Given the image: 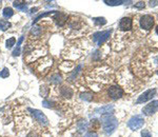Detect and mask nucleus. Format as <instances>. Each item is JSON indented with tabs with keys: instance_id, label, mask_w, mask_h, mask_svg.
<instances>
[{
	"instance_id": "17",
	"label": "nucleus",
	"mask_w": 158,
	"mask_h": 137,
	"mask_svg": "<svg viewBox=\"0 0 158 137\" xmlns=\"http://www.w3.org/2000/svg\"><path fill=\"white\" fill-rule=\"evenodd\" d=\"M10 27H11V23H10L9 21H6V20H0V30H2V31H6Z\"/></svg>"
},
{
	"instance_id": "5",
	"label": "nucleus",
	"mask_w": 158,
	"mask_h": 137,
	"mask_svg": "<svg viewBox=\"0 0 158 137\" xmlns=\"http://www.w3.org/2000/svg\"><path fill=\"white\" fill-rule=\"evenodd\" d=\"M154 25V18L151 15H144L140 18V27L146 31H150Z\"/></svg>"
},
{
	"instance_id": "23",
	"label": "nucleus",
	"mask_w": 158,
	"mask_h": 137,
	"mask_svg": "<svg viewBox=\"0 0 158 137\" xmlns=\"http://www.w3.org/2000/svg\"><path fill=\"white\" fill-rule=\"evenodd\" d=\"M9 75H10L9 68H4L3 70L0 72V77L1 78H6V77H9Z\"/></svg>"
},
{
	"instance_id": "1",
	"label": "nucleus",
	"mask_w": 158,
	"mask_h": 137,
	"mask_svg": "<svg viewBox=\"0 0 158 137\" xmlns=\"http://www.w3.org/2000/svg\"><path fill=\"white\" fill-rule=\"evenodd\" d=\"M101 123H102L103 132L106 135H111L117 129L118 120L113 114H103L101 116Z\"/></svg>"
},
{
	"instance_id": "21",
	"label": "nucleus",
	"mask_w": 158,
	"mask_h": 137,
	"mask_svg": "<svg viewBox=\"0 0 158 137\" xmlns=\"http://www.w3.org/2000/svg\"><path fill=\"white\" fill-rule=\"evenodd\" d=\"M15 44H16V39L14 37L10 38V39L6 40V48L7 49H11L13 45H15Z\"/></svg>"
},
{
	"instance_id": "27",
	"label": "nucleus",
	"mask_w": 158,
	"mask_h": 137,
	"mask_svg": "<svg viewBox=\"0 0 158 137\" xmlns=\"http://www.w3.org/2000/svg\"><path fill=\"white\" fill-rule=\"evenodd\" d=\"M40 93H41V95L43 96V97H47V96H48V89H47V87L42 85L41 90H40Z\"/></svg>"
},
{
	"instance_id": "16",
	"label": "nucleus",
	"mask_w": 158,
	"mask_h": 137,
	"mask_svg": "<svg viewBox=\"0 0 158 137\" xmlns=\"http://www.w3.org/2000/svg\"><path fill=\"white\" fill-rule=\"evenodd\" d=\"M52 83H55V85H58V83L61 82V76L59 74H54L50 77L49 79Z\"/></svg>"
},
{
	"instance_id": "4",
	"label": "nucleus",
	"mask_w": 158,
	"mask_h": 137,
	"mask_svg": "<svg viewBox=\"0 0 158 137\" xmlns=\"http://www.w3.org/2000/svg\"><path fill=\"white\" fill-rule=\"evenodd\" d=\"M111 33H112V30L95 33V34H94V36H93V40L98 45H101L104 41H106V40L109 39V37H110V35H111Z\"/></svg>"
},
{
	"instance_id": "11",
	"label": "nucleus",
	"mask_w": 158,
	"mask_h": 137,
	"mask_svg": "<svg viewBox=\"0 0 158 137\" xmlns=\"http://www.w3.org/2000/svg\"><path fill=\"white\" fill-rule=\"evenodd\" d=\"M60 94L64 98H71L73 96V90L68 87H62L60 89Z\"/></svg>"
},
{
	"instance_id": "15",
	"label": "nucleus",
	"mask_w": 158,
	"mask_h": 137,
	"mask_svg": "<svg viewBox=\"0 0 158 137\" xmlns=\"http://www.w3.org/2000/svg\"><path fill=\"white\" fill-rule=\"evenodd\" d=\"M13 14H14V12H13V10L11 9V7H6V9H3V12H2L3 17L6 19L11 18V17L13 16Z\"/></svg>"
},
{
	"instance_id": "26",
	"label": "nucleus",
	"mask_w": 158,
	"mask_h": 137,
	"mask_svg": "<svg viewBox=\"0 0 158 137\" xmlns=\"http://www.w3.org/2000/svg\"><path fill=\"white\" fill-rule=\"evenodd\" d=\"M134 6L136 7V9H143V7L146 6V3H144L143 1H139V2H137V3H135Z\"/></svg>"
},
{
	"instance_id": "36",
	"label": "nucleus",
	"mask_w": 158,
	"mask_h": 137,
	"mask_svg": "<svg viewBox=\"0 0 158 137\" xmlns=\"http://www.w3.org/2000/svg\"><path fill=\"white\" fill-rule=\"evenodd\" d=\"M157 74H158V72H157Z\"/></svg>"
},
{
	"instance_id": "6",
	"label": "nucleus",
	"mask_w": 158,
	"mask_h": 137,
	"mask_svg": "<svg viewBox=\"0 0 158 137\" xmlns=\"http://www.w3.org/2000/svg\"><path fill=\"white\" fill-rule=\"evenodd\" d=\"M157 111H158V100H153L152 102H150L149 105H147L142 109V113L148 116L153 115V114H155Z\"/></svg>"
},
{
	"instance_id": "22",
	"label": "nucleus",
	"mask_w": 158,
	"mask_h": 137,
	"mask_svg": "<svg viewBox=\"0 0 158 137\" xmlns=\"http://www.w3.org/2000/svg\"><path fill=\"white\" fill-rule=\"evenodd\" d=\"M52 14H55V12H47V13H44V14H41V15H39V16L37 17L36 19L33 21V24L35 23V22H37L38 20L39 19H41V18H43V17H47V16H49V15H52Z\"/></svg>"
},
{
	"instance_id": "20",
	"label": "nucleus",
	"mask_w": 158,
	"mask_h": 137,
	"mask_svg": "<svg viewBox=\"0 0 158 137\" xmlns=\"http://www.w3.org/2000/svg\"><path fill=\"white\" fill-rule=\"evenodd\" d=\"M94 22H95V24L97 25H104L106 23V20L104 17H98V18H94Z\"/></svg>"
},
{
	"instance_id": "14",
	"label": "nucleus",
	"mask_w": 158,
	"mask_h": 137,
	"mask_svg": "<svg viewBox=\"0 0 158 137\" xmlns=\"http://www.w3.org/2000/svg\"><path fill=\"white\" fill-rule=\"evenodd\" d=\"M56 20H57V23L60 25H63L65 23V20H67V16L64 14H61V13H57V16H56Z\"/></svg>"
},
{
	"instance_id": "13",
	"label": "nucleus",
	"mask_w": 158,
	"mask_h": 137,
	"mask_svg": "<svg viewBox=\"0 0 158 137\" xmlns=\"http://www.w3.org/2000/svg\"><path fill=\"white\" fill-rule=\"evenodd\" d=\"M13 6H14L16 9H18L19 11L21 12H27V6L23 2H19V1H15L14 3H13Z\"/></svg>"
},
{
	"instance_id": "2",
	"label": "nucleus",
	"mask_w": 158,
	"mask_h": 137,
	"mask_svg": "<svg viewBox=\"0 0 158 137\" xmlns=\"http://www.w3.org/2000/svg\"><path fill=\"white\" fill-rule=\"evenodd\" d=\"M143 123H144V119L141 115H135L129 120L128 127L131 129V130L136 131V130L141 129L142 126H143Z\"/></svg>"
},
{
	"instance_id": "31",
	"label": "nucleus",
	"mask_w": 158,
	"mask_h": 137,
	"mask_svg": "<svg viewBox=\"0 0 158 137\" xmlns=\"http://www.w3.org/2000/svg\"><path fill=\"white\" fill-rule=\"evenodd\" d=\"M85 137H98V135L96 133H94V132H90V133H86Z\"/></svg>"
},
{
	"instance_id": "29",
	"label": "nucleus",
	"mask_w": 158,
	"mask_h": 137,
	"mask_svg": "<svg viewBox=\"0 0 158 137\" xmlns=\"http://www.w3.org/2000/svg\"><path fill=\"white\" fill-rule=\"evenodd\" d=\"M20 54V47H16V49L13 51V56H19Z\"/></svg>"
},
{
	"instance_id": "35",
	"label": "nucleus",
	"mask_w": 158,
	"mask_h": 137,
	"mask_svg": "<svg viewBox=\"0 0 158 137\" xmlns=\"http://www.w3.org/2000/svg\"><path fill=\"white\" fill-rule=\"evenodd\" d=\"M0 4H1V1H0Z\"/></svg>"
},
{
	"instance_id": "32",
	"label": "nucleus",
	"mask_w": 158,
	"mask_h": 137,
	"mask_svg": "<svg viewBox=\"0 0 158 137\" xmlns=\"http://www.w3.org/2000/svg\"><path fill=\"white\" fill-rule=\"evenodd\" d=\"M149 4H150V6H151V7L156 6H158V0H153V1H150Z\"/></svg>"
},
{
	"instance_id": "8",
	"label": "nucleus",
	"mask_w": 158,
	"mask_h": 137,
	"mask_svg": "<svg viewBox=\"0 0 158 137\" xmlns=\"http://www.w3.org/2000/svg\"><path fill=\"white\" fill-rule=\"evenodd\" d=\"M109 95L111 98H113V99H118V98H120L122 95H123V91H122V89L118 88V87H111L109 89Z\"/></svg>"
},
{
	"instance_id": "25",
	"label": "nucleus",
	"mask_w": 158,
	"mask_h": 137,
	"mask_svg": "<svg viewBox=\"0 0 158 137\" xmlns=\"http://www.w3.org/2000/svg\"><path fill=\"white\" fill-rule=\"evenodd\" d=\"M42 106H45V108H53V106H54V102H52V101H48V100H43Z\"/></svg>"
},
{
	"instance_id": "28",
	"label": "nucleus",
	"mask_w": 158,
	"mask_h": 137,
	"mask_svg": "<svg viewBox=\"0 0 158 137\" xmlns=\"http://www.w3.org/2000/svg\"><path fill=\"white\" fill-rule=\"evenodd\" d=\"M141 137H152L151 133L148 130H142L141 132Z\"/></svg>"
},
{
	"instance_id": "9",
	"label": "nucleus",
	"mask_w": 158,
	"mask_h": 137,
	"mask_svg": "<svg viewBox=\"0 0 158 137\" xmlns=\"http://www.w3.org/2000/svg\"><path fill=\"white\" fill-rule=\"evenodd\" d=\"M119 29L121 31H130L132 29V19L130 17H124L119 21Z\"/></svg>"
},
{
	"instance_id": "18",
	"label": "nucleus",
	"mask_w": 158,
	"mask_h": 137,
	"mask_svg": "<svg viewBox=\"0 0 158 137\" xmlns=\"http://www.w3.org/2000/svg\"><path fill=\"white\" fill-rule=\"evenodd\" d=\"M78 129H79V131L80 132H83V131H85L86 130V127H88V122H86L85 120H80L78 122Z\"/></svg>"
},
{
	"instance_id": "33",
	"label": "nucleus",
	"mask_w": 158,
	"mask_h": 137,
	"mask_svg": "<svg viewBox=\"0 0 158 137\" xmlns=\"http://www.w3.org/2000/svg\"><path fill=\"white\" fill-rule=\"evenodd\" d=\"M27 137H36V135H34V134L32 133V134H30V135L27 136Z\"/></svg>"
},
{
	"instance_id": "19",
	"label": "nucleus",
	"mask_w": 158,
	"mask_h": 137,
	"mask_svg": "<svg viewBox=\"0 0 158 137\" xmlns=\"http://www.w3.org/2000/svg\"><path fill=\"white\" fill-rule=\"evenodd\" d=\"M80 98L82 100H85V101H91L92 99H93V96H92L91 93H81Z\"/></svg>"
},
{
	"instance_id": "3",
	"label": "nucleus",
	"mask_w": 158,
	"mask_h": 137,
	"mask_svg": "<svg viewBox=\"0 0 158 137\" xmlns=\"http://www.w3.org/2000/svg\"><path fill=\"white\" fill-rule=\"evenodd\" d=\"M29 112H31V114L34 116V118L36 119V120L41 126H48V125H49V120H48L47 116H45L44 114L41 112V111L35 110V109H29Z\"/></svg>"
},
{
	"instance_id": "30",
	"label": "nucleus",
	"mask_w": 158,
	"mask_h": 137,
	"mask_svg": "<svg viewBox=\"0 0 158 137\" xmlns=\"http://www.w3.org/2000/svg\"><path fill=\"white\" fill-rule=\"evenodd\" d=\"M32 33L34 35H39L40 34V29H39V27H33Z\"/></svg>"
},
{
	"instance_id": "24",
	"label": "nucleus",
	"mask_w": 158,
	"mask_h": 137,
	"mask_svg": "<svg viewBox=\"0 0 158 137\" xmlns=\"http://www.w3.org/2000/svg\"><path fill=\"white\" fill-rule=\"evenodd\" d=\"M81 68H82V65H78V67H77V68H76V70H75V72H74L73 74L71 75V77H70V80H73L74 78H75L76 76H77V75L79 74V72H80V70H81Z\"/></svg>"
},
{
	"instance_id": "34",
	"label": "nucleus",
	"mask_w": 158,
	"mask_h": 137,
	"mask_svg": "<svg viewBox=\"0 0 158 137\" xmlns=\"http://www.w3.org/2000/svg\"><path fill=\"white\" fill-rule=\"evenodd\" d=\"M155 30H156V33H157V35H158V25L156 27V29H155Z\"/></svg>"
},
{
	"instance_id": "7",
	"label": "nucleus",
	"mask_w": 158,
	"mask_h": 137,
	"mask_svg": "<svg viewBox=\"0 0 158 137\" xmlns=\"http://www.w3.org/2000/svg\"><path fill=\"white\" fill-rule=\"evenodd\" d=\"M155 94H156V89H151V90L146 91V92H143L138 97L137 103H142V102H146V101L152 99V98L154 97Z\"/></svg>"
},
{
	"instance_id": "12",
	"label": "nucleus",
	"mask_w": 158,
	"mask_h": 137,
	"mask_svg": "<svg viewBox=\"0 0 158 137\" xmlns=\"http://www.w3.org/2000/svg\"><path fill=\"white\" fill-rule=\"evenodd\" d=\"M132 1H122V0H112V1H104V3H106L110 6H121L123 3H131Z\"/></svg>"
},
{
	"instance_id": "10",
	"label": "nucleus",
	"mask_w": 158,
	"mask_h": 137,
	"mask_svg": "<svg viewBox=\"0 0 158 137\" xmlns=\"http://www.w3.org/2000/svg\"><path fill=\"white\" fill-rule=\"evenodd\" d=\"M114 110V106L112 105H108V106H101L99 109H96L95 113H99V114H111L112 111Z\"/></svg>"
}]
</instances>
